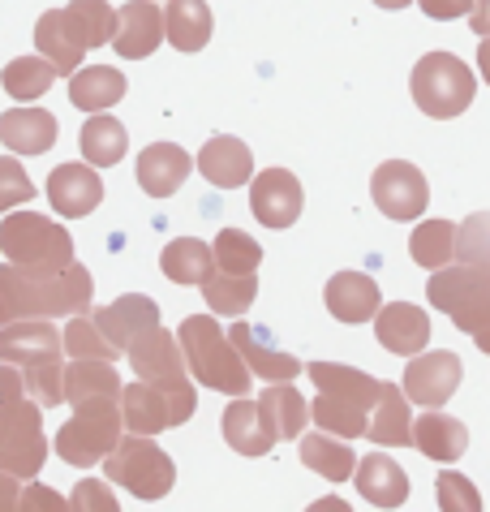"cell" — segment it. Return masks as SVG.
Masks as SVG:
<instances>
[{
  "mask_svg": "<svg viewBox=\"0 0 490 512\" xmlns=\"http://www.w3.org/2000/svg\"><path fill=\"white\" fill-rule=\"evenodd\" d=\"M95 297V280L82 263H69L52 276H35L26 267H0V323L13 319H56L82 315Z\"/></svg>",
  "mask_w": 490,
  "mask_h": 512,
  "instance_id": "6da1fadb",
  "label": "cell"
},
{
  "mask_svg": "<svg viewBox=\"0 0 490 512\" xmlns=\"http://www.w3.org/2000/svg\"><path fill=\"white\" fill-rule=\"evenodd\" d=\"M185 371H190L203 388L224 392V396H245L250 392V366L241 362V353L233 349V340L224 336V327L215 323V315H190L177 332Z\"/></svg>",
  "mask_w": 490,
  "mask_h": 512,
  "instance_id": "7a4b0ae2",
  "label": "cell"
},
{
  "mask_svg": "<svg viewBox=\"0 0 490 512\" xmlns=\"http://www.w3.org/2000/svg\"><path fill=\"white\" fill-rule=\"evenodd\" d=\"M0 250L13 267H26L35 276H52L74 263V237L39 211H13L0 220Z\"/></svg>",
  "mask_w": 490,
  "mask_h": 512,
  "instance_id": "3957f363",
  "label": "cell"
},
{
  "mask_svg": "<svg viewBox=\"0 0 490 512\" xmlns=\"http://www.w3.org/2000/svg\"><path fill=\"white\" fill-rule=\"evenodd\" d=\"M104 478L125 487L129 495H138V500H164L172 482H177V465L160 444H151V435L129 431L104 457Z\"/></svg>",
  "mask_w": 490,
  "mask_h": 512,
  "instance_id": "277c9868",
  "label": "cell"
},
{
  "mask_svg": "<svg viewBox=\"0 0 490 512\" xmlns=\"http://www.w3.org/2000/svg\"><path fill=\"white\" fill-rule=\"evenodd\" d=\"M430 306L443 310L460 332H482L490 323V267L478 263H456V267H435L426 280Z\"/></svg>",
  "mask_w": 490,
  "mask_h": 512,
  "instance_id": "5b68a950",
  "label": "cell"
},
{
  "mask_svg": "<svg viewBox=\"0 0 490 512\" xmlns=\"http://www.w3.org/2000/svg\"><path fill=\"white\" fill-rule=\"evenodd\" d=\"M413 99L426 117L435 121H452L473 104V91H478V78L473 69L452 52H426L422 61L413 65Z\"/></svg>",
  "mask_w": 490,
  "mask_h": 512,
  "instance_id": "8992f818",
  "label": "cell"
},
{
  "mask_svg": "<svg viewBox=\"0 0 490 512\" xmlns=\"http://www.w3.org/2000/svg\"><path fill=\"white\" fill-rule=\"evenodd\" d=\"M74 409L78 414L56 431V457L78 469H91L121 439V405L117 396H91V401H78Z\"/></svg>",
  "mask_w": 490,
  "mask_h": 512,
  "instance_id": "52a82bcc",
  "label": "cell"
},
{
  "mask_svg": "<svg viewBox=\"0 0 490 512\" xmlns=\"http://www.w3.org/2000/svg\"><path fill=\"white\" fill-rule=\"evenodd\" d=\"M48 457V439H43L39 401L31 396H5L0 401V474L35 478Z\"/></svg>",
  "mask_w": 490,
  "mask_h": 512,
  "instance_id": "ba28073f",
  "label": "cell"
},
{
  "mask_svg": "<svg viewBox=\"0 0 490 512\" xmlns=\"http://www.w3.org/2000/svg\"><path fill=\"white\" fill-rule=\"evenodd\" d=\"M129 366H134L138 379L147 383H160L168 396H177V401L190 409H198V396H194V383H190V371H185V358H181V345L177 336L164 332L160 323L151 327V332H142L138 340H129Z\"/></svg>",
  "mask_w": 490,
  "mask_h": 512,
  "instance_id": "9c48e42d",
  "label": "cell"
},
{
  "mask_svg": "<svg viewBox=\"0 0 490 512\" xmlns=\"http://www.w3.org/2000/svg\"><path fill=\"white\" fill-rule=\"evenodd\" d=\"M117 405H121V422L134 435H160V431H168V426H181V422L194 418L177 396H168L160 383H147V379L125 383Z\"/></svg>",
  "mask_w": 490,
  "mask_h": 512,
  "instance_id": "30bf717a",
  "label": "cell"
},
{
  "mask_svg": "<svg viewBox=\"0 0 490 512\" xmlns=\"http://www.w3.org/2000/svg\"><path fill=\"white\" fill-rule=\"evenodd\" d=\"M460 358L448 349H430V353H413V362L405 366V392L409 405L422 409H439L452 401V392L460 388Z\"/></svg>",
  "mask_w": 490,
  "mask_h": 512,
  "instance_id": "8fae6325",
  "label": "cell"
},
{
  "mask_svg": "<svg viewBox=\"0 0 490 512\" xmlns=\"http://www.w3.org/2000/svg\"><path fill=\"white\" fill-rule=\"evenodd\" d=\"M370 194L387 220H417L426 211V198H430L426 177L405 160H387V164L374 168Z\"/></svg>",
  "mask_w": 490,
  "mask_h": 512,
  "instance_id": "7c38bea8",
  "label": "cell"
},
{
  "mask_svg": "<svg viewBox=\"0 0 490 512\" xmlns=\"http://www.w3.org/2000/svg\"><path fill=\"white\" fill-rule=\"evenodd\" d=\"M61 332L52 327V319H13L0 323V362L18 366H43V362H61Z\"/></svg>",
  "mask_w": 490,
  "mask_h": 512,
  "instance_id": "4fadbf2b",
  "label": "cell"
},
{
  "mask_svg": "<svg viewBox=\"0 0 490 512\" xmlns=\"http://www.w3.org/2000/svg\"><path fill=\"white\" fill-rule=\"evenodd\" d=\"M301 203H306L301 198V181L288 168H263L250 181V211L267 229H288L301 216Z\"/></svg>",
  "mask_w": 490,
  "mask_h": 512,
  "instance_id": "5bb4252c",
  "label": "cell"
},
{
  "mask_svg": "<svg viewBox=\"0 0 490 512\" xmlns=\"http://www.w3.org/2000/svg\"><path fill=\"white\" fill-rule=\"evenodd\" d=\"M164 44V13L155 0H129L117 13V31H112V48L125 61H142Z\"/></svg>",
  "mask_w": 490,
  "mask_h": 512,
  "instance_id": "9a60e30c",
  "label": "cell"
},
{
  "mask_svg": "<svg viewBox=\"0 0 490 512\" xmlns=\"http://www.w3.org/2000/svg\"><path fill=\"white\" fill-rule=\"evenodd\" d=\"M374 336L387 353H400V358H413L430 345V315L422 306L409 302H392L374 310Z\"/></svg>",
  "mask_w": 490,
  "mask_h": 512,
  "instance_id": "2e32d148",
  "label": "cell"
},
{
  "mask_svg": "<svg viewBox=\"0 0 490 512\" xmlns=\"http://www.w3.org/2000/svg\"><path fill=\"white\" fill-rule=\"evenodd\" d=\"M48 203L69 220H82L104 203V181L91 164H61L48 177Z\"/></svg>",
  "mask_w": 490,
  "mask_h": 512,
  "instance_id": "e0dca14e",
  "label": "cell"
},
{
  "mask_svg": "<svg viewBox=\"0 0 490 512\" xmlns=\"http://www.w3.org/2000/svg\"><path fill=\"white\" fill-rule=\"evenodd\" d=\"M220 431H224V444H233L241 457H267V452L276 448V426H271L267 409L258 401H245V396H237V401L224 409Z\"/></svg>",
  "mask_w": 490,
  "mask_h": 512,
  "instance_id": "ac0fdd59",
  "label": "cell"
},
{
  "mask_svg": "<svg viewBox=\"0 0 490 512\" xmlns=\"http://www.w3.org/2000/svg\"><path fill=\"white\" fill-rule=\"evenodd\" d=\"M91 319H95L99 332H104L112 345H117V353H125L129 340H138L142 332H151V327L160 323V306H155L151 297H142V293H125L112 306L95 310Z\"/></svg>",
  "mask_w": 490,
  "mask_h": 512,
  "instance_id": "d6986e66",
  "label": "cell"
},
{
  "mask_svg": "<svg viewBox=\"0 0 490 512\" xmlns=\"http://www.w3.org/2000/svg\"><path fill=\"white\" fill-rule=\"evenodd\" d=\"M409 444L422 452V457L448 465V461H460V457H465L469 431H465V422H456L452 414H443V405H439V409H426V414L413 422Z\"/></svg>",
  "mask_w": 490,
  "mask_h": 512,
  "instance_id": "ffe728a7",
  "label": "cell"
},
{
  "mask_svg": "<svg viewBox=\"0 0 490 512\" xmlns=\"http://www.w3.org/2000/svg\"><path fill=\"white\" fill-rule=\"evenodd\" d=\"M323 302L331 310V319L340 323H366L374 319V310L383 306V293L366 272H336L327 280V293Z\"/></svg>",
  "mask_w": 490,
  "mask_h": 512,
  "instance_id": "44dd1931",
  "label": "cell"
},
{
  "mask_svg": "<svg viewBox=\"0 0 490 512\" xmlns=\"http://www.w3.org/2000/svg\"><path fill=\"white\" fill-rule=\"evenodd\" d=\"M198 173H203L211 186H220V190H237L254 173V155H250V147H245L241 138H228V134L207 138L203 151H198Z\"/></svg>",
  "mask_w": 490,
  "mask_h": 512,
  "instance_id": "7402d4cb",
  "label": "cell"
},
{
  "mask_svg": "<svg viewBox=\"0 0 490 512\" xmlns=\"http://www.w3.org/2000/svg\"><path fill=\"white\" fill-rule=\"evenodd\" d=\"M228 340H233V349L241 353V362L250 366V375H258V379L284 383V379H297V375H301V362L293 358V353L271 349L267 336L258 332V327H250V323H233Z\"/></svg>",
  "mask_w": 490,
  "mask_h": 512,
  "instance_id": "603a6c76",
  "label": "cell"
},
{
  "mask_svg": "<svg viewBox=\"0 0 490 512\" xmlns=\"http://www.w3.org/2000/svg\"><path fill=\"white\" fill-rule=\"evenodd\" d=\"M409 431H413L409 396L400 392L396 383H379V396H374L370 418H366V439L370 444H383V448H405Z\"/></svg>",
  "mask_w": 490,
  "mask_h": 512,
  "instance_id": "cb8c5ba5",
  "label": "cell"
},
{
  "mask_svg": "<svg viewBox=\"0 0 490 512\" xmlns=\"http://www.w3.org/2000/svg\"><path fill=\"white\" fill-rule=\"evenodd\" d=\"M357 491H362V500L379 504V508H400L409 500V474L400 469L387 452H370V457H362V465H353Z\"/></svg>",
  "mask_w": 490,
  "mask_h": 512,
  "instance_id": "d4e9b609",
  "label": "cell"
},
{
  "mask_svg": "<svg viewBox=\"0 0 490 512\" xmlns=\"http://www.w3.org/2000/svg\"><path fill=\"white\" fill-rule=\"evenodd\" d=\"M185 177H190V155H185L177 142H151V147L138 155V186L151 198L177 194Z\"/></svg>",
  "mask_w": 490,
  "mask_h": 512,
  "instance_id": "484cf974",
  "label": "cell"
},
{
  "mask_svg": "<svg viewBox=\"0 0 490 512\" xmlns=\"http://www.w3.org/2000/svg\"><path fill=\"white\" fill-rule=\"evenodd\" d=\"M0 142L18 155H43L56 142V117L48 108H9L0 117Z\"/></svg>",
  "mask_w": 490,
  "mask_h": 512,
  "instance_id": "4316f807",
  "label": "cell"
},
{
  "mask_svg": "<svg viewBox=\"0 0 490 512\" xmlns=\"http://www.w3.org/2000/svg\"><path fill=\"white\" fill-rule=\"evenodd\" d=\"M125 99V74L112 65H86L69 74V104L82 112H108Z\"/></svg>",
  "mask_w": 490,
  "mask_h": 512,
  "instance_id": "83f0119b",
  "label": "cell"
},
{
  "mask_svg": "<svg viewBox=\"0 0 490 512\" xmlns=\"http://www.w3.org/2000/svg\"><path fill=\"white\" fill-rule=\"evenodd\" d=\"M35 48H39V56L43 61H52V69H56V78H69L74 69L82 65V44H78V35L69 31V22H65V9H48L43 18L35 22Z\"/></svg>",
  "mask_w": 490,
  "mask_h": 512,
  "instance_id": "f1b7e54d",
  "label": "cell"
},
{
  "mask_svg": "<svg viewBox=\"0 0 490 512\" xmlns=\"http://www.w3.org/2000/svg\"><path fill=\"white\" fill-rule=\"evenodd\" d=\"M211 31H215V18H211L207 0H172L168 13H164V39L177 52L207 48Z\"/></svg>",
  "mask_w": 490,
  "mask_h": 512,
  "instance_id": "f546056e",
  "label": "cell"
},
{
  "mask_svg": "<svg viewBox=\"0 0 490 512\" xmlns=\"http://www.w3.org/2000/svg\"><path fill=\"white\" fill-rule=\"evenodd\" d=\"M91 396H121V375L104 358H74L65 366V401H91Z\"/></svg>",
  "mask_w": 490,
  "mask_h": 512,
  "instance_id": "4dcf8cb0",
  "label": "cell"
},
{
  "mask_svg": "<svg viewBox=\"0 0 490 512\" xmlns=\"http://www.w3.org/2000/svg\"><path fill=\"white\" fill-rule=\"evenodd\" d=\"M203 297L215 315H245L258 297V280L254 272H220V267H211V276L203 280Z\"/></svg>",
  "mask_w": 490,
  "mask_h": 512,
  "instance_id": "1f68e13d",
  "label": "cell"
},
{
  "mask_svg": "<svg viewBox=\"0 0 490 512\" xmlns=\"http://www.w3.org/2000/svg\"><path fill=\"white\" fill-rule=\"evenodd\" d=\"M78 142H82V155H86V164L91 168H112V164H121V155L129 147V134H125V125L117 117L95 112V117L82 125Z\"/></svg>",
  "mask_w": 490,
  "mask_h": 512,
  "instance_id": "d6a6232c",
  "label": "cell"
},
{
  "mask_svg": "<svg viewBox=\"0 0 490 512\" xmlns=\"http://www.w3.org/2000/svg\"><path fill=\"white\" fill-rule=\"evenodd\" d=\"M301 465L314 469V474L327 478V482H344L353 474L357 457H353L349 444H340V435L319 431V435H301Z\"/></svg>",
  "mask_w": 490,
  "mask_h": 512,
  "instance_id": "836d02e7",
  "label": "cell"
},
{
  "mask_svg": "<svg viewBox=\"0 0 490 512\" xmlns=\"http://www.w3.org/2000/svg\"><path fill=\"white\" fill-rule=\"evenodd\" d=\"M160 267H164V276L172 284H203L211 276V246L207 241H198V237H177V241H168L164 254H160Z\"/></svg>",
  "mask_w": 490,
  "mask_h": 512,
  "instance_id": "e575fe53",
  "label": "cell"
},
{
  "mask_svg": "<svg viewBox=\"0 0 490 512\" xmlns=\"http://www.w3.org/2000/svg\"><path fill=\"white\" fill-rule=\"evenodd\" d=\"M310 418L319 422L327 435L362 439V435H366L370 405H357V401H349V396H336V392H319V401L310 405Z\"/></svg>",
  "mask_w": 490,
  "mask_h": 512,
  "instance_id": "d590c367",
  "label": "cell"
},
{
  "mask_svg": "<svg viewBox=\"0 0 490 512\" xmlns=\"http://www.w3.org/2000/svg\"><path fill=\"white\" fill-rule=\"evenodd\" d=\"M258 405L267 409L271 426H276V439H293V435L306 431V422H310V405L301 401V392L293 388V379L271 383V388L258 396Z\"/></svg>",
  "mask_w": 490,
  "mask_h": 512,
  "instance_id": "8d00e7d4",
  "label": "cell"
},
{
  "mask_svg": "<svg viewBox=\"0 0 490 512\" xmlns=\"http://www.w3.org/2000/svg\"><path fill=\"white\" fill-rule=\"evenodd\" d=\"M65 22L78 35L82 48H104L112 44V31H117V9L108 0H74L65 9Z\"/></svg>",
  "mask_w": 490,
  "mask_h": 512,
  "instance_id": "74e56055",
  "label": "cell"
},
{
  "mask_svg": "<svg viewBox=\"0 0 490 512\" xmlns=\"http://www.w3.org/2000/svg\"><path fill=\"white\" fill-rule=\"evenodd\" d=\"M452 250H456V224L452 220H426V224H417L413 237H409L413 263L426 267V272L452 263Z\"/></svg>",
  "mask_w": 490,
  "mask_h": 512,
  "instance_id": "f35d334b",
  "label": "cell"
},
{
  "mask_svg": "<svg viewBox=\"0 0 490 512\" xmlns=\"http://www.w3.org/2000/svg\"><path fill=\"white\" fill-rule=\"evenodd\" d=\"M0 82H5V91L13 99H39V95H48V87L56 82V69H52V61H43V56H18V61L5 65Z\"/></svg>",
  "mask_w": 490,
  "mask_h": 512,
  "instance_id": "ab89813d",
  "label": "cell"
},
{
  "mask_svg": "<svg viewBox=\"0 0 490 512\" xmlns=\"http://www.w3.org/2000/svg\"><path fill=\"white\" fill-rule=\"evenodd\" d=\"M211 259L220 272H258V263H263V246L241 233V229H220L215 233V246H211Z\"/></svg>",
  "mask_w": 490,
  "mask_h": 512,
  "instance_id": "60d3db41",
  "label": "cell"
},
{
  "mask_svg": "<svg viewBox=\"0 0 490 512\" xmlns=\"http://www.w3.org/2000/svg\"><path fill=\"white\" fill-rule=\"evenodd\" d=\"M61 349L69 358H104V362L117 358V345H112V340L95 327V319H86V315L69 319V327L61 332Z\"/></svg>",
  "mask_w": 490,
  "mask_h": 512,
  "instance_id": "b9f144b4",
  "label": "cell"
},
{
  "mask_svg": "<svg viewBox=\"0 0 490 512\" xmlns=\"http://www.w3.org/2000/svg\"><path fill=\"white\" fill-rule=\"evenodd\" d=\"M452 259L490 267V211H478V216H469L465 224H456V250H452Z\"/></svg>",
  "mask_w": 490,
  "mask_h": 512,
  "instance_id": "7bdbcfd3",
  "label": "cell"
},
{
  "mask_svg": "<svg viewBox=\"0 0 490 512\" xmlns=\"http://www.w3.org/2000/svg\"><path fill=\"white\" fill-rule=\"evenodd\" d=\"M22 388L31 401L39 405H61L65 401V366L61 362H43V366H26L22 371Z\"/></svg>",
  "mask_w": 490,
  "mask_h": 512,
  "instance_id": "ee69618b",
  "label": "cell"
},
{
  "mask_svg": "<svg viewBox=\"0 0 490 512\" xmlns=\"http://www.w3.org/2000/svg\"><path fill=\"white\" fill-rule=\"evenodd\" d=\"M435 491H439V508L443 512H482L478 487H473L465 474H456V469H443L439 482H435Z\"/></svg>",
  "mask_w": 490,
  "mask_h": 512,
  "instance_id": "f6af8a7d",
  "label": "cell"
},
{
  "mask_svg": "<svg viewBox=\"0 0 490 512\" xmlns=\"http://www.w3.org/2000/svg\"><path fill=\"white\" fill-rule=\"evenodd\" d=\"M35 198V181L18 160H0V211H13Z\"/></svg>",
  "mask_w": 490,
  "mask_h": 512,
  "instance_id": "bcb514c9",
  "label": "cell"
},
{
  "mask_svg": "<svg viewBox=\"0 0 490 512\" xmlns=\"http://www.w3.org/2000/svg\"><path fill=\"white\" fill-rule=\"evenodd\" d=\"M69 504H74L78 512H117V500H112V491L99 478H82Z\"/></svg>",
  "mask_w": 490,
  "mask_h": 512,
  "instance_id": "7dc6e473",
  "label": "cell"
},
{
  "mask_svg": "<svg viewBox=\"0 0 490 512\" xmlns=\"http://www.w3.org/2000/svg\"><path fill=\"white\" fill-rule=\"evenodd\" d=\"M422 5L426 18H435V22H452V18H465L473 0H417Z\"/></svg>",
  "mask_w": 490,
  "mask_h": 512,
  "instance_id": "c3c4849f",
  "label": "cell"
},
{
  "mask_svg": "<svg viewBox=\"0 0 490 512\" xmlns=\"http://www.w3.org/2000/svg\"><path fill=\"white\" fill-rule=\"evenodd\" d=\"M18 508H52V512H61L65 500H61L56 491H48V487H26V491L18 495Z\"/></svg>",
  "mask_w": 490,
  "mask_h": 512,
  "instance_id": "681fc988",
  "label": "cell"
},
{
  "mask_svg": "<svg viewBox=\"0 0 490 512\" xmlns=\"http://www.w3.org/2000/svg\"><path fill=\"white\" fill-rule=\"evenodd\" d=\"M469 26L478 35H490V0H473L469 5Z\"/></svg>",
  "mask_w": 490,
  "mask_h": 512,
  "instance_id": "f907efd6",
  "label": "cell"
},
{
  "mask_svg": "<svg viewBox=\"0 0 490 512\" xmlns=\"http://www.w3.org/2000/svg\"><path fill=\"white\" fill-rule=\"evenodd\" d=\"M473 340H478V349H482V353H490V323L482 327V332H473Z\"/></svg>",
  "mask_w": 490,
  "mask_h": 512,
  "instance_id": "816d5d0a",
  "label": "cell"
},
{
  "mask_svg": "<svg viewBox=\"0 0 490 512\" xmlns=\"http://www.w3.org/2000/svg\"><path fill=\"white\" fill-rule=\"evenodd\" d=\"M327 508H331V512H344V504H340V500H323V504H314V512H327Z\"/></svg>",
  "mask_w": 490,
  "mask_h": 512,
  "instance_id": "f5cc1de1",
  "label": "cell"
},
{
  "mask_svg": "<svg viewBox=\"0 0 490 512\" xmlns=\"http://www.w3.org/2000/svg\"><path fill=\"white\" fill-rule=\"evenodd\" d=\"M374 5H379V9H405L409 0H374Z\"/></svg>",
  "mask_w": 490,
  "mask_h": 512,
  "instance_id": "db71d44e",
  "label": "cell"
}]
</instances>
